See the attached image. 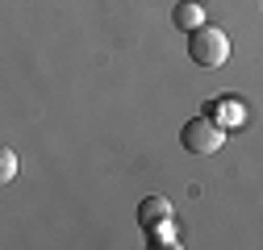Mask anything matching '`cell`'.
Returning <instances> with one entry per match:
<instances>
[{
    "label": "cell",
    "mask_w": 263,
    "mask_h": 250,
    "mask_svg": "<svg viewBox=\"0 0 263 250\" xmlns=\"http://www.w3.org/2000/svg\"><path fill=\"white\" fill-rule=\"evenodd\" d=\"M172 21H176V29L192 34V29H201V25H205V5H196V0H184V5H176Z\"/></svg>",
    "instance_id": "277c9868"
},
{
    "label": "cell",
    "mask_w": 263,
    "mask_h": 250,
    "mask_svg": "<svg viewBox=\"0 0 263 250\" xmlns=\"http://www.w3.org/2000/svg\"><path fill=\"white\" fill-rule=\"evenodd\" d=\"M172 217V204L163 200V196H146L142 204H138V221H142V230H155V225H163Z\"/></svg>",
    "instance_id": "3957f363"
},
{
    "label": "cell",
    "mask_w": 263,
    "mask_h": 250,
    "mask_svg": "<svg viewBox=\"0 0 263 250\" xmlns=\"http://www.w3.org/2000/svg\"><path fill=\"white\" fill-rule=\"evenodd\" d=\"M180 142L188 154H217L226 146V130L213 121V117H192L184 130H180Z\"/></svg>",
    "instance_id": "7a4b0ae2"
},
{
    "label": "cell",
    "mask_w": 263,
    "mask_h": 250,
    "mask_svg": "<svg viewBox=\"0 0 263 250\" xmlns=\"http://www.w3.org/2000/svg\"><path fill=\"white\" fill-rule=\"evenodd\" d=\"M188 58L196 62V67H226V58H230V38H226V29L217 25H201V29H192L188 34Z\"/></svg>",
    "instance_id": "6da1fadb"
},
{
    "label": "cell",
    "mask_w": 263,
    "mask_h": 250,
    "mask_svg": "<svg viewBox=\"0 0 263 250\" xmlns=\"http://www.w3.org/2000/svg\"><path fill=\"white\" fill-rule=\"evenodd\" d=\"M13 175H17V154L9 146H0V183H9Z\"/></svg>",
    "instance_id": "5b68a950"
}]
</instances>
